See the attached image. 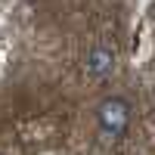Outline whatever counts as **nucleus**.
<instances>
[{"label": "nucleus", "instance_id": "1", "mask_svg": "<svg viewBox=\"0 0 155 155\" xmlns=\"http://www.w3.org/2000/svg\"><path fill=\"white\" fill-rule=\"evenodd\" d=\"M130 118H134V109L124 96H106L96 106V127L106 140H121L130 127Z\"/></svg>", "mask_w": 155, "mask_h": 155}, {"label": "nucleus", "instance_id": "2", "mask_svg": "<svg viewBox=\"0 0 155 155\" xmlns=\"http://www.w3.org/2000/svg\"><path fill=\"white\" fill-rule=\"evenodd\" d=\"M112 71H115V50H109L106 44L90 47L84 56V74L90 81H106Z\"/></svg>", "mask_w": 155, "mask_h": 155}]
</instances>
